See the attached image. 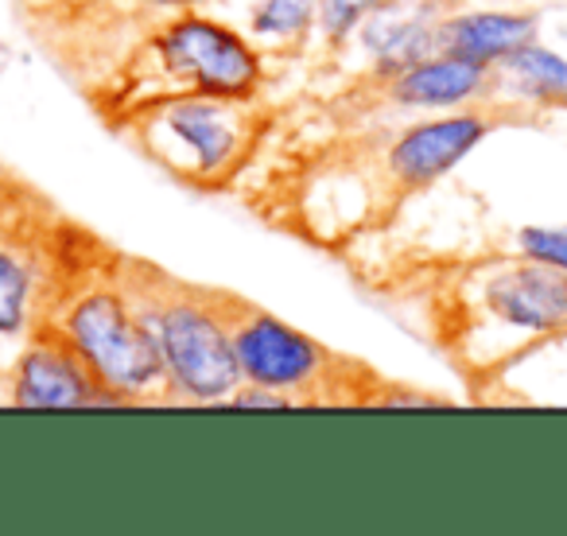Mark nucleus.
<instances>
[{
    "instance_id": "nucleus-1",
    "label": "nucleus",
    "mask_w": 567,
    "mask_h": 536,
    "mask_svg": "<svg viewBox=\"0 0 567 536\" xmlns=\"http://www.w3.org/2000/svg\"><path fill=\"white\" fill-rule=\"evenodd\" d=\"M128 292L156 339L172 401L226 404L245 378L237 370L218 292L172 285L148 265H136V277L128 265Z\"/></svg>"
},
{
    "instance_id": "nucleus-2",
    "label": "nucleus",
    "mask_w": 567,
    "mask_h": 536,
    "mask_svg": "<svg viewBox=\"0 0 567 536\" xmlns=\"http://www.w3.org/2000/svg\"><path fill=\"white\" fill-rule=\"evenodd\" d=\"M48 323L86 362L110 404L172 401L156 339L144 323L128 285L94 280L90 288H66L63 303Z\"/></svg>"
},
{
    "instance_id": "nucleus-3",
    "label": "nucleus",
    "mask_w": 567,
    "mask_h": 536,
    "mask_svg": "<svg viewBox=\"0 0 567 536\" xmlns=\"http://www.w3.org/2000/svg\"><path fill=\"white\" fill-rule=\"evenodd\" d=\"M252 97L183 94L128 113L136 148L190 187H221L252 148Z\"/></svg>"
},
{
    "instance_id": "nucleus-4",
    "label": "nucleus",
    "mask_w": 567,
    "mask_h": 536,
    "mask_svg": "<svg viewBox=\"0 0 567 536\" xmlns=\"http://www.w3.org/2000/svg\"><path fill=\"white\" fill-rule=\"evenodd\" d=\"M152 82L159 90L148 105L183 94L252 97L260 86V55L234 32L206 17H179L152 40Z\"/></svg>"
},
{
    "instance_id": "nucleus-5",
    "label": "nucleus",
    "mask_w": 567,
    "mask_h": 536,
    "mask_svg": "<svg viewBox=\"0 0 567 536\" xmlns=\"http://www.w3.org/2000/svg\"><path fill=\"white\" fill-rule=\"evenodd\" d=\"M218 303L229 327V342H234L237 370L249 385L280 389L303 404V393H316V385L331 381L339 358L323 342L296 331L292 323H284L268 311L252 308V303L234 300V296L218 292Z\"/></svg>"
},
{
    "instance_id": "nucleus-6",
    "label": "nucleus",
    "mask_w": 567,
    "mask_h": 536,
    "mask_svg": "<svg viewBox=\"0 0 567 536\" xmlns=\"http://www.w3.org/2000/svg\"><path fill=\"white\" fill-rule=\"evenodd\" d=\"M9 401L20 409H90V404H110V396L102 393L71 342L48 319H40L32 342L12 365Z\"/></svg>"
},
{
    "instance_id": "nucleus-7",
    "label": "nucleus",
    "mask_w": 567,
    "mask_h": 536,
    "mask_svg": "<svg viewBox=\"0 0 567 536\" xmlns=\"http://www.w3.org/2000/svg\"><path fill=\"white\" fill-rule=\"evenodd\" d=\"M482 303L502 331H520L533 339L559 334L567 331V272L520 252V260L502 265L482 285Z\"/></svg>"
},
{
    "instance_id": "nucleus-8",
    "label": "nucleus",
    "mask_w": 567,
    "mask_h": 536,
    "mask_svg": "<svg viewBox=\"0 0 567 536\" xmlns=\"http://www.w3.org/2000/svg\"><path fill=\"white\" fill-rule=\"evenodd\" d=\"M489 133L486 113H447V117H432L409 125L396 133V141L385 152V172L401 190H416L427 183L443 179L463 156H471Z\"/></svg>"
},
{
    "instance_id": "nucleus-9",
    "label": "nucleus",
    "mask_w": 567,
    "mask_h": 536,
    "mask_svg": "<svg viewBox=\"0 0 567 536\" xmlns=\"http://www.w3.org/2000/svg\"><path fill=\"white\" fill-rule=\"evenodd\" d=\"M435 28H440V12L424 0H401V4L385 0L373 17H365L358 32L381 79H393L420 59L435 55Z\"/></svg>"
},
{
    "instance_id": "nucleus-10",
    "label": "nucleus",
    "mask_w": 567,
    "mask_h": 536,
    "mask_svg": "<svg viewBox=\"0 0 567 536\" xmlns=\"http://www.w3.org/2000/svg\"><path fill=\"white\" fill-rule=\"evenodd\" d=\"M533 40V12H458V17L440 20V28H435V51L489 66V71H497L505 59L517 55Z\"/></svg>"
},
{
    "instance_id": "nucleus-11",
    "label": "nucleus",
    "mask_w": 567,
    "mask_h": 536,
    "mask_svg": "<svg viewBox=\"0 0 567 536\" xmlns=\"http://www.w3.org/2000/svg\"><path fill=\"white\" fill-rule=\"evenodd\" d=\"M494 71L478 63H466L455 55H435L412 63L409 71L389 79V97L404 110H455L463 102H474L489 90Z\"/></svg>"
},
{
    "instance_id": "nucleus-12",
    "label": "nucleus",
    "mask_w": 567,
    "mask_h": 536,
    "mask_svg": "<svg viewBox=\"0 0 567 536\" xmlns=\"http://www.w3.org/2000/svg\"><path fill=\"white\" fill-rule=\"evenodd\" d=\"M505 79L513 82L525 102L544 105V110H564L567 105V59L556 51L540 48V43H528L517 55L505 59Z\"/></svg>"
},
{
    "instance_id": "nucleus-13",
    "label": "nucleus",
    "mask_w": 567,
    "mask_h": 536,
    "mask_svg": "<svg viewBox=\"0 0 567 536\" xmlns=\"http://www.w3.org/2000/svg\"><path fill=\"white\" fill-rule=\"evenodd\" d=\"M35 268L0 245V334H17L32 323Z\"/></svg>"
},
{
    "instance_id": "nucleus-14",
    "label": "nucleus",
    "mask_w": 567,
    "mask_h": 536,
    "mask_svg": "<svg viewBox=\"0 0 567 536\" xmlns=\"http://www.w3.org/2000/svg\"><path fill=\"white\" fill-rule=\"evenodd\" d=\"M319 0H257L252 35L260 40H303L316 28Z\"/></svg>"
},
{
    "instance_id": "nucleus-15",
    "label": "nucleus",
    "mask_w": 567,
    "mask_h": 536,
    "mask_svg": "<svg viewBox=\"0 0 567 536\" xmlns=\"http://www.w3.org/2000/svg\"><path fill=\"white\" fill-rule=\"evenodd\" d=\"M381 4L385 0H319L316 28L327 43H347L365 24V17H373Z\"/></svg>"
},
{
    "instance_id": "nucleus-16",
    "label": "nucleus",
    "mask_w": 567,
    "mask_h": 536,
    "mask_svg": "<svg viewBox=\"0 0 567 536\" xmlns=\"http://www.w3.org/2000/svg\"><path fill=\"white\" fill-rule=\"evenodd\" d=\"M517 245L525 257L567 272V226H525L517 237Z\"/></svg>"
},
{
    "instance_id": "nucleus-17",
    "label": "nucleus",
    "mask_w": 567,
    "mask_h": 536,
    "mask_svg": "<svg viewBox=\"0 0 567 536\" xmlns=\"http://www.w3.org/2000/svg\"><path fill=\"white\" fill-rule=\"evenodd\" d=\"M226 404H241V409H296L300 401H296L292 393H280V389H265V385L241 381Z\"/></svg>"
}]
</instances>
